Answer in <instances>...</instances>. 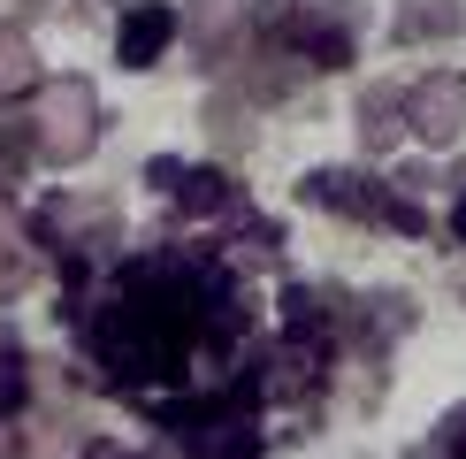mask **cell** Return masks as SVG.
Instances as JSON below:
<instances>
[{
    "label": "cell",
    "instance_id": "1",
    "mask_svg": "<svg viewBox=\"0 0 466 459\" xmlns=\"http://www.w3.org/2000/svg\"><path fill=\"white\" fill-rule=\"evenodd\" d=\"M92 138V107H85V92H54L46 100V146L54 153H76Z\"/></svg>",
    "mask_w": 466,
    "mask_h": 459
}]
</instances>
